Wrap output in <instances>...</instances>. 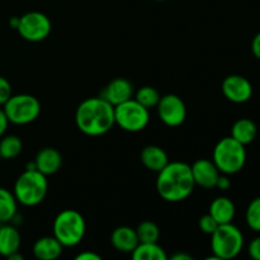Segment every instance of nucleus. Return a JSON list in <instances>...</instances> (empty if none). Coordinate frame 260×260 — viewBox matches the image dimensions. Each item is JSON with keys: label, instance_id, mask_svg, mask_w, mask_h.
I'll return each instance as SVG.
<instances>
[{"label": "nucleus", "instance_id": "1", "mask_svg": "<svg viewBox=\"0 0 260 260\" xmlns=\"http://www.w3.org/2000/svg\"><path fill=\"white\" fill-rule=\"evenodd\" d=\"M75 122L84 135H106L116 124L114 107L102 96L88 98L79 104L75 113Z\"/></svg>", "mask_w": 260, "mask_h": 260}, {"label": "nucleus", "instance_id": "2", "mask_svg": "<svg viewBox=\"0 0 260 260\" xmlns=\"http://www.w3.org/2000/svg\"><path fill=\"white\" fill-rule=\"evenodd\" d=\"M196 187L192 169L182 161L168 162L159 173L156 190L168 202H180L189 197Z\"/></svg>", "mask_w": 260, "mask_h": 260}, {"label": "nucleus", "instance_id": "3", "mask_svg": "<svg viewBox=\"0 0 260 260\" xmlns=\"http://www.w3.org/2000/svg\"><path fill=\"white\" fill-rule=\"evenodd\" d=\"M48 190V182L45 174L35 170H27L18 177L14 183V193L17 202L33 207L45 200Z\"/></svg>", "mask_w": 260, "mask_h": 260}, {"label": "nucleus", "instance_id": "4", "mask_svg": "<svg viewBox=\"0 0 260 260\" xmlns=\"http://www.w3.org/2000/svg\"><path fill=\"white\" fill-rule=\"evenodd\" d=\"M213 162L221 174L233 175L240 172L246 162L245 146L233 137H225L213 149Z\"/></svg>", "mask_w": 260, "mask_h": 260}, {"label": "nucleus", "instance_id": "5", "mask_svg": "<svg viewBox=\"0 0 260 260\" xmlns=\"http://www.w3.org/2000/svg\"><path fill=\"white\" fill-rule=\"evenodd\" d=\"M85 220L75 210H63L53 221V236L62 246L73 248L80 244L85 235Z\"/></svg>", "mask_w": 260, "mask_h": 260}, {"label": "nucleus", "instance_id": "6", "mask_svg": "<svg viewBox=\"0 0 260 260\" xmlns=\"http://www.w3.org/2000/svg\"><path fill=\"white\" fill-rule=\"evenodd\" d=\"M243 233L231 222L218 225L211 234V249L217 260L236 258L243 250Z\"/></svg>", "mask_w": 260, "mask_h": 260}, {"label": "nucleus", "instance_id": "7", "mask_svg": "<svg viewBox=\"0 0 260 260\" xmlns=\"http://www.w3.org/2000/svg\"><path fill=\"white\" fill-rule=\"evenodd\" d=\"M3 107L9 122L14 124L30 123L36 121L41 113V103L30 94L12 95Z\"/></svg>", "mask_w": 260, "mask_h": 260}, {"label": "nucleus", "instance_id": "8", "mask_svg": "<svg viewBox=\"0 0 260 260\" xmlns=\"http://www.w3.org/2000/svg\"><path fill=\"white\" fill-rule=\"evenodd\" d=\"M114 119L122 129L127 132H140L149 124V109L136 99H128L114 107Z\"/></svg>", "mask_w": 260, "mask_h": 260}, {"label": "nucleus", "instance_id": "9", "mask_svg": "<svg viewBox=\"0 0 260 260\" xmlns=\"http://www.w3.org/2000/svg\"><path fill=\"white\" fill-rule=\"evenodd\" d=\"M51 20L41 12H29L19 17L17 30L20 37L29 42H40L46 40L51 33Z\"/></svg>", "mask_w": 260, "mask_h": 260}, {"label": "nucleus", "instance_id": "10", "mask_svg": "<svg viewBox=\"0 0 260 260\" xmlns=\"http://www.w3.org/2000/svg\"><path fill=\"white\" fill-rule=\"evenodd\" d=\"M157 113L160 119L169 127H178L185 121L187 108L182 98L175 94H167L160 96L157 103Z\"/></svg>", "mask_w": 260, "mask_h": 260}, {"label": "nucleus", "instance_id": "11", "mask_svg": "<svg viewBox=\"0 0 260 260\" xmlns=\"http://www.w3.org/2000/svg\"><path fill=\"white\" fill-rule=\"evenodd\" d=\"M222 93L230 102L241 104L248 102L253 95L250 81L241 75H229L222 81Z\"/></svg>", "mask_w": 260, "mask_h": 260}, {"label": "nucleus", "instance_id": "12", "mask_svg": "<svg viewBox=\"0 0 260 260\" xmlns=\"http://www.w3.org/2000/svg\"><path fill=\"white\" fill-rule=\"evenodd\" d=\"M190 169H192V175L196 185H200L206 189L216 187V183H217L221 173L215 165V162L207 159H200L194 161Z\"/></svg>", "mask_w": 260, "mask_h": 260}, {"label": "nucleus", "instance_id": "13", "mask_svg": "<svg viewBox=\"0 0 260 260\" xmlns=\"http://www.w3.org/2000/svg\"><path fill=\"white\" fill-rule=\"evenodd\" d=\"M132 93H134L132 84L124 78H117L114 80H112L103 89L101 96L103 99H106L108 103H111L112 106L116 107L118 104L131 99Z\"/></svg>", "mask_w": 260, "mask_h": 260}, {"label": "nucleus", "instance_id": "14", "mask_svg": "<svg viewBox=\"0 0 260 260\" xmlns=\"http://www.w3.org/2000/svg\"><path fill=\"white\" fill-rule=\"evenodd\" d=\"M35 162L38 172L47 177L58 172L62 164V157L60 152L53 147H43L38 151Z\"/></svg>", "mask_w": 260, "mask_h": 260}, {"label": "nucleus", "instance_id": "15", "mask_svg": "<svg viewBox=\"0 0 260 260\" xmlns=\"http://www.w3.org/2000/svg\"><path fill=\"white\" fill-rule=\"evenodd\" d=\"M111 241L114 249L122 251V253H132L140 243L136 230L128 228V226H119V228H117L112 233Z\"/></svg>", "mask_w": 260, "mask_h": 260}, {"label": "nucleus", "instance_id": "16", "mask_svg": "<svg viewBox=\"0 0 260 260\" xmlns=\"http://www.w3.org/2000/svg\"><path fill=\"white\" fill-rule=\"evenodd\" d=\"M62 248L63 246L55 236H43L33 245V254L41 260H55L61 255Z\"/></svg>", "mask_w": 260, "mask_h": 260}, {"label": "nucleus", "instance_id": "17", "mask_svg": "<svg viewBox=\"0 0 260 260\" xmlns=\"http://www.w3.org/2000/svg\"><path fill=\"white\" fill-rule=\"evenodd\" d=\"M235 205L228 197H217L210 206V215L217 221L218 225L233 222L235 217Z\"/></svg>", "mask_w": 260, "mask_h": 260}, {"label": "nucleus", "instance_id": "18", "mask_svg": "<svg viewBox=\"0 0 260 260\" xmlns=\"http://www.w3.org/2000/svg\"><path fill=\"white\" fill-rule=\"evenodd\" d=\"M141 161L149 170L159 173L169 162V157L161 147L149 145L142 149Z\"/></svg>", "mask_w": 260, "mask_h": 260}, {"label": "nucleus", "instance_id": "19", "mask_svg": "<svg viewBox=\"0 0 260 260\" xmlns=\"http://www.w3.org/2000/svg\"><path fill=\"white\" fill-rule=\"evenodd\" d=\"M20 234L14 226L0 225V255L8 258L19 250Z\"/></svg>", "mask_w": 260, "mask_h": 260}, {"label": "nucleus", "instance_id": "20", "mask_svg": "<svg viewBox=\"0 0 260 260\" xmlns=\"http://www.w3.org/2000/svg\"><path fill=\"white\" fill-rule=\"evenodd\" d=\"M256 134H258L256 124L249 118L238 119L231 128V137L243 144L244 146L251 144L255 140Z\"/></svg>", "mask_w": 260, "mask_h": 260}, {"label": "nucleus", "instance_id": "21", "mask_svg": "<svg viewBox=\"0 0 260 260\" xmlns=\"http://www.w3.org/2000/svg\"><path fill=\"white\" fill-rule=\"evenodd\" d=\"M135 260H167L168 255L157 243H139L132 251Z\"/></svg>", "mask_w": 260, "mask_h": 260}, {"label": "nucleus", "instance_id": "22", "mask_svg": "<svg viewBox=\"0 0 260 260\" xmlns=\"http://www.w3.org/2000/svg\"><path fill=\"white\" fill-rule=\"evenodd\" d=\"M17 215V198L14 193L0 188V223H7Z\"/></svg>", "mask_w": 260, "mask_h": 260}, {"label": "nucleus", "instance_id": "23", "mask_svg": "<svg viewBox=\"0 0 260 260\" xmlns=\"http://www.w3.org/2000/svg\"><path fill=\"white\" fill-rule=\"evenodd\" d=\"M22 140L15 135L3 137L2 141H0V156H2V159H14L22 152Z\"/></svg>", "mask_w": 260, "mask_h": 260}, {"label": "nucleus", "instance_id": "24", "mask_svg": "<svg viewBox=\"0 0 260 260\" xmlns=\"http://www.w3.org/2000/svg\"><path fill=\"white\" fill-rule=\"evenodd\" d=\"M140 243H157L160 238V229L152 221H144L136 229Z\"/></svg>", "mask_w": 260, "mask_h": 260}, {"label": "nucleus", "instance_id": "25", "mask_svg": "<svg viewBox=\"0 0 260 260\" xmlns=\"http://www.w3.org/2000/svg\"><path fill=\"white\" fill-rule=\"evenodd\" d=\"M136 99L140 104L145 107V108L150 109L154 108V107L157 106L160 101V94L159 91L156 90L152 86H142L137 90L136 93Z\"/></svg>", "mask_w": 260, "mask_h": 260}, {"label": "nucleus", "instance_id": "26", "mask_svg": "<svg viewBox=\"0 0 260 260\" xmlns=\"http://www.w3.org/2000/svg\"><path fill=\"white\" fill-rule=\"evenodd\" d=\"M246 223L255 233H260V197L254 198L249 203L245 213Z\"/></svg>", "mask_w": 260, "mask_h": 260}, {"label": "nucleus", "instance_id": "27", "mask_svg": "<svg viewBox=\"0 0 260 260\" xmlns=\"http://www.w3.org/2000/svg\"><path fill=\"white\" fill-rule=\"evenodd\" d=\"M198 225H200V229L203 231V233L211 235V234H213V231L217 229L218 223H217V221H216L215 218L210 215V213H207V215L202 216V217L200 218V222H198Z\"/></svg>", "mask_w": 260, "mask_h": 260}, {"label": "nucleus", "instance_id": "28", "mask_svg": "<svg viewBox=\"0 0 260 260\" xmlns=\"http://www.w3.org/2000/svg\"><path fill=\"white\" fill-rule=\"evenodd\" d=\"M12 96V86L5 78L0 76V106H4L5 102Z\"/></svg>", "mask_w": 260, "mask_h": 260}, {"label": "nucleus", "instance_id": "29", "mask_svg": "<svg viewBox=\"0 0 260 260\" xmlns=\"http://www.w3.org/2000/svg\"><path fill=\"white\" fill-rule=\"evenodd\" d=\"M248 251L249 255H250L251 258L255 260H260V236L251 240V243L249 244Z\"/></svg>", "mask_w": 260, "mask_h": 260}, {"label": "nucleus", "instance_id": "30", "mask_svg": "<svg viewBox=\"0 0 260 260\" xmlns=\"http://www.w3.org/2000/svg\"><path fill=\"white\" fill-rule=\"evenodd\" d=\"M216 187L221 190H228L229 188L231 187V180L229 179L228 175L226 174H223V175L220 174V177H218V179H217V183H216Z\"/></svg>", "mask_w": 260, "mask_h": 260}, {"label": "nucleus", "instance_id": "31", "mask_svg": "<svg viewBox=\"0 0 260 260\" xmlns=\"http://www.w3.org/2000/svg\"><path fill=\"white\" fill-rule=\"evenodd\" d=\"M251 51H253V55L260 60V32L256 33L251 41Z\"/></svg>", "mask_w": 260, "mask_h": 260}, {"label": "nucleus", "instance_id": "32", "mask_svg": "<svg viewBox=\"0 0 260 260\" xmlns=\"http://www.w3.org/2000/svg\"><path fill=\"white\" fill-rule=\"evenodd\" d=\"M8 124H9V119H8L4 109L0 108V137H3V135L5 134V131L8 128Z\"/></svg>", "mask_w": 260, "mask_h": 260}, {"label": "nucleus", "instance_id": "33", "mask_svg": "<svg viewBox=\"0 0 260 260\" xmlns=\"http://www.w3.org/2000/svg\"><path fill=\"white\" fill-rule=\"evenodd\" d=\"M76 260H101V255L93 253V251H84V253L76 255Z\"/></svg>", "mask_w": 260, "mask_h": 260}, {"label": "nucleus", "instance_id": "34", "mask_svg": "<svg viewBox=\"0 0 260 260\" xmlns=\"http://www.w3.org/2000/svg\"><path fill=\"white\" fill-rule=\"evenodd\" d=\"M173 260H192L193 258L190 255H187V254H175V255L172 256Z\"/></svg>", "mask_w": 260, "mask_h": 260}, {"label": "nucleus", "instance_id": "35", "mask_svg": "<svg viewBox=\"0 0 260 260\" xmlns=\"http://www.w3.org/2000/svg\"><path fill=\"white\" fill-rule=\"evenodd\" d=\"M18 24H19V18H18V17H13L12 19H10V27L14 28V29H17Z\"/></svg>", "mask_w": 260, "mask_h": 260}, {"label": "nucleus", "instance_id": "36", "mask_svg": "<svg viewBox=\"0 0 260 260\" xmlns=\"http://www.w3.org/2000/svg\"><path fill=\"white\" fill-rule=\"evenodd\" d=\"M8 259H10V260H23V256L20 255V254H18V251H15V253H13L12 255L8 256Z\"/></svg>", "mask_w": 260, "mask_h": 260}, {"label": "nucleus", "instance_id": "37", "mask_svg": "<svg viewBox=\"0 0 260 260\" xmlns=\"http://www.w3.org/2000/svg\"><path fill=\"white\" fill-rule=\"evenodd\" d=\"M155 2H165V0H155Z\"/></svg>", "mask_w": 260, "mask_h": 260}, {"label": "nucleus", "instance_id": "38", "mask_svg": "<svg viewBox=\"0 0 260 260\" xmlns=\"http://www.w3.org/2000/svg\"><path fill=\"white\" fill-rule=\"evenodd\" d=\"M0 160H2V156H0Z\"/></svg>", "mask_w": 260, "mask_h": 260}, {"label": "nucleus", "instance_id": "39", "mask_svg": "<svg viewBox=\"0 0 260 260\" xmlns=\"http://www.w3.org/2000/svg\"><path fill=\"white\" fill-rule=\"evenodd\" d=\"M0 225H2V223H0Z\"/></svg>", "mask_w": 260, "mask_h": 260}]
</instances>
